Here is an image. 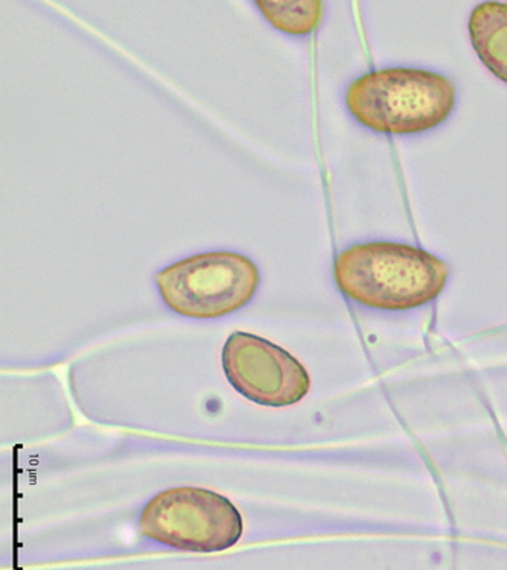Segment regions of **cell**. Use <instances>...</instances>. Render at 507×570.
Returning a JSON list of instances; mask_svg holds the SVG:
<instances>
[{
    "label": "cell",
    "instance_id": "cell-1",
    "mask_svg": "<svg viewBox=\"0 0 507 570\" xmlns=\"http://www.w3.org/2000/svg\"><path fill=\"white\" fill-rule=\"evenodd\" d=\"M448 276L447 262L401 243L352 245L334 262V278L342 294L372 309L426 306L442 294Z\"/></svg>",
    "mask_w": 507,
    "mask_h": 570
},
{
    "label": "cell",
    "instance_id": "cell-3",
    "mask_svg": "<svg viewBox=\"0 0 507 570\" xmlns=\"http://www.w3.org/2000/svg\"><path fill=\"white\" fill-rule=\"evenodd\" d=\"M165 305L194 320H215L243 309L260 288L261 274L247 256L231 252L194 255L155 276Z\"/></svg>",
    "mask_w": 507,
    "mask_h": 570
},
{
    "label": "cell",
    "instance_id": "cell-2",
    "mask_svg": "<svg viewBox=\"0 0 507 570\" xmlns=\"http://www.w3.org/2000/svg\"><path fill=\"white\" fill-rule=\"evenodd\" d=\"M344 102L357 122L382 135L433 130L450 118L456 87L443 75L421 69H382L355 79Z\"/></svg>",
    "mask_w": 507,
    "mask_h": 570
},
{
    "label": "cell",
    "instance_id": "cell-5",
    "mask_svg": "<svg viewBox=\"0 0 507 570\" xmlns=\"http://www.w3.org/2000/svg\"><path fill=\"white\" fill-rule=\"evenodd\" d=\"M222 361L228 384L256 405L293 406L310 393L311 377L302 362L261 336L234 332Z\"/></svg>",
    "mask_w": 507,
    "mask_h": 570
},
{
    "label": "cell",
    "instance_id": "cell-7",
    "mask_svg": "<svg viewBox=\"0 0 507 570\" xmlns=\"http://www.w3.org/2000/svg\"><path fill=\"white\" fill-rule=\"evenodd\" d=\"M255 6L274 29L289 36L311 35L323 18L320 0H256Z\"/></svg>",
    "mask_w": 507,
    "mask_h": 570
},
{
    "label": "cell",
    "instance_id": "cell-6",
    "mask_svg": "<svg viewBox=\"0 0 507 570\" xmlns=\"http://www.w3.org/2000/svg\"><path fill=\"white\" fill-rule=\"evenodd\" d=\"M468 28L474 51L507 85V3H479L471 12Z\"/></svg>",
    "mask_w": 507,
    "mask_h": 570
},
{
    "label": "cell",
    "instance_id": "cell-4",
    "mask_svg": "<svg viewBox=\"0 0 507 570\" xmlns=\"http://www.w3.org/2000/svg\"><path fill=\"white\" fill-rule=\"evenodd\" d=\"M140 534L178 551H227L243 537V518L231 499L202 487H176L149 499Z\"/></svg>",
    "mask_w": 507,
    "mask_h": 570
}]
</instances>
